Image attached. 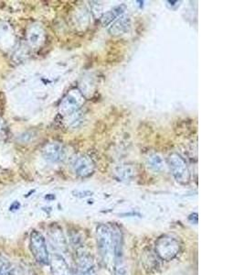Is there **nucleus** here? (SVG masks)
<instances>
[{"instance_id": "20e7f679", "label": "nucleus", "mask_w": 244, "mask_h": 275, "mask_svg": "<svg viewBox=\"0 0 244 275\" xmlns=\"http://www.w3.org/2000/svg\"><path fill=\"white\" fill-rule=\"evenodd\" d=\"M169 163L174 178L178 183L186 185L189 182L191 173L188 171V167L186 165V161L179 154H170Z\"/></svg>"}, {"instance_id": "f257e3e1", "label": "nucleus", "mask_w": 244, "mask_h": 275, "mask_svg": "<svg viewBox=\"0 0 244 275\" xmlns=\"http://www.w3.org/2000/svg\"><path fill=\"white\" fill-rule=\"evenodd\" d=\"M156 255L165 262H170L182 251V242L173 235H163L156 239L155 244Z\"/></svg>"}, {"instance_id": "423d86ee", "label": "nucleus", "mask_w": 244, "mask_h": 275, "mask_svg": "<svg viewBox=\"0 0 244 275\" xmlns=\"http://www.w3.org/2000/svg\"><path fill=\"white\" fill-rule=\"evenodd\" d=\"M75 275H97L93 258L88 253H78Z\"/></svg>"}, {"instance_id": "4468645a", "label": "nucleus", "mask_w": 244, "mask_h": 275, "mask_svg": "<svg viewBox=\"0 0 244 275\" xmlns=\"http://www.w3.org/2000/svg\"><path fill=\"white\" fill-rule=\"evenodd\" d=\"M29 42L31 45H38L41 41L42 38V32L40 31V28H31V31L29 32Z\"/></svg>"}, {"instance_id": "dca6fc26", "label": "nucleus", "mask_w": 244, "mask_h": 275, "mask_svg": "<svg viewBox=\"0 0 244 275\" xmlns=\"http://www.w3.org/2000/svg\"><path fill=\"white\" fill-rule=\"evenodd\" d=\"M115 275H127L124 264L115 265Z\"/></svg>"}, {"instance_id": "7ed1b4c3", "label": "nucleus", "mask_w": 244, "mask_h": 275, "mask_svg": "<svg viewBox=\"0 0 244 275\" xmlns=\"http://www.w3.org/2000/svg\"><path fill=\"white\" fill-rule=\"evenodd\" d=\"M30 248L37 262L47 265L49 263V254L44 236L38 230H32L30 236Z\"/></svg>"}, {"instance_id": "ddd939ff", "label": "nucleus", "mask_w": 244, "mask_h": 275, "mask_svg": "<svg viewBox=\"0 0 244 275\" xmlns=\"http://www.w3.org/2000/svg\"><path fill=\"white\" fill-rule=\"evenodd\" d=\"M116 173L122 180L129 181L134 176V169L129 165H124V166L118 167L116 169Z\"/></svg>"}, {"instance_id": "9d476101", "label": "nucleus", "mask_w": 244, "mask_h": 275, "mask_svg": "<svg viewBox=\"0 0 244 275\" xmlns=\"http://www.w3.org/2000/svg\"><path fill=\"white\" fill-rule=\"evenodd\" d=\"M130 27L131 19L127 16H123L109 28V33L113 36H120L128 32Z\"/></svg>"}, {"instance_id": "39448f33", "label": "nucleus", "mask_w": 244, "mask_h": 275, "mask_svg": "<svg viewBox=\"0 0 244 275\" xmlns=\"http://www.w3.org/2000/svg\"><path fill=\"white\" fill-rule=\"evenodd\" d=\"M84 102V97L82 96L79 91H71L62 99L60 106V112L62 113L63 116H71L72 114H75V112L80 109Z\"/></svg>"}, {"instance_id": "0eeeda50", "label": "nucleus", "mask_w": 244, "mask_h": 275, "mask_svg": "<svg viewBox=\"0 0 244 275\" xmlns=\"http://www.w3.org/2000/svg\"><path fill=\"white\" fill-rule=\"evenodd\" d=\"M42 155L50 163H60L65 159L66 151L59 142H49L42 149Z\"/></svg>"}, {"instance_id": "2eb2a0df", "label": "nucleus", "mask_w": 244, "mask_h": 275, "mask_svg": "<svg viewBox=\"0 0 244 275\" xmlns=\"http://www.w3.org/2000/svg\"><path fill=\"white\" fill-rule=\"evenodd\" d=\"M148 166L154 171H160L164 167V163L159 155L155 154L148 159Z\"/></svg>"}, {"instance_id": "6e6552de", "label": "nucleus", "mask_w": 244, "mask_h": 275, "mask_svg": "<svg viewBox=\"0 0 244 275\" xmlns=\"http://www.w3.org/2000/svg\"><path fill=\"white\" fill-rule=\"evenodd\" d=\"M72 169L76 176L85 178L92 176L95 169V164L93 160L87 156H80L74 159L72 163Z\"/></svg>"}, {"instance_id": "1a4fd4ad", "label": "nucleus", "mask_w": 244, "mask_h": 275, "mask_svg": "<svg viewBox=\"0 0 244 275\" xmlns=\"http://www.w3.org/2000/svg\"><path fill=\"white\" fill-rule=\"evenodd\" d=\"M49 265L52 275H72L65 259L60 254H53L49 257Z\"/></svg>"}, {"instance_id": "f8f14e48", "label": "nucleus", "mask_w": 244, "mask_h": 275, "mask_svg": "<svg viewBox=\"0 0 244 275\" xmlns=\"http://www.w3.org/2000/svg\"><path fill=\"white\" fill-rule=\"evenodd\" d=\"M124 10H125V5H121V6H118V7H116L115 9H112L110 11L106 12V13L102 16V18H101V23H102V26L103 27H107L119 15L124 13Z\"/></svg>"}, {"instance_id": "9b49d317", "label": "nucleus", "mask_w": 244, "mask_h": 275, "mask_svg": "<svg viewBox=\"0 0 244 275\" xmlns=\"http://www.w3.org/2000/svg\"><path fill=\"white\" fill-rule=\"evenodd\" d=\"M49 238H50V241L56 248L61 251L66 248V241L64 239L62 230L59 228L58 226H53L51 230H49Z\"/></svg>"}, {"instance_id": "f03ea898", "label": "nucleus", "mask_w": 244, "mask_h": 275, "mask_svg": "<svg viewBox=\"0 0 244 275\" xmlns=\"http://www.w3.org/2000/svg\"><path fill=\"white\" fill-rule=\"evenodd\" d=\"M96 242L99 253L104 262H109L114 248L113 231L106 224H100L96 228Z\"/></svg>"}]
</instances>
